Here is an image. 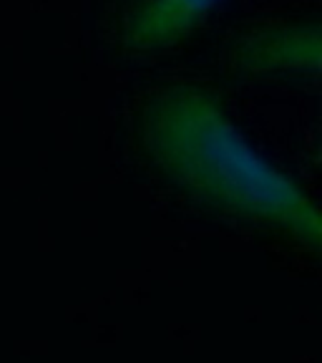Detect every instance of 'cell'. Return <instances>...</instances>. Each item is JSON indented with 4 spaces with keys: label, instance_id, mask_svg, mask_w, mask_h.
Segmentation results:
<instances>
[{
    "label": "cell",
    "instance_id": "2",
    "mask_svg": "<svg viewBox=\"0 0 322 363\" xmlns=\"http://www.w3.org/2000/svg\"><path fill=\"white\" fill-rule=\"evenodd\" d=\"M214 0H149L129 23V45L136 51L164 48L197 28Z\"/></svg>",
    "mask_w": 322,
    "mask_h": 363
},
{
    "label": "cell",
    "instance_id": "1",
    "mask_svg": "<svg viewBox=\"0 0 322 363\" xmlns=\"http://www.w3.org/2000/svg\"><path fill=\"white\" fill-rule=\"evenodd\" d=\"M142 136L151 162L181 194L320 252L317 207L289 177L244 144L214 94L194 86L156 94L144 111Z\"/></svg>",
    "mask_w": 322,
    "mask_h": 363
}]
</instances>
